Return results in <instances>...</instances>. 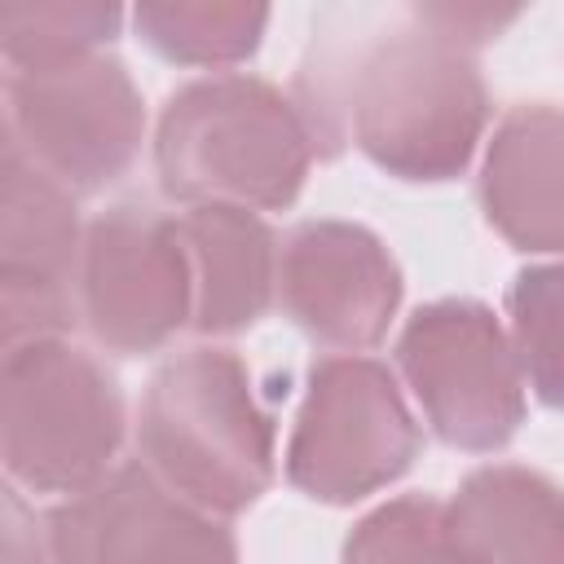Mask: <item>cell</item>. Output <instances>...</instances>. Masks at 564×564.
<instances>
[{
	"mask_svg": "<svg viewBox=\"0 0 564 564\" xmlns=\"http://www.w3.org/2000/svg\"><path fill=\"white\" fill-rule=\"evenodd\" d=\"M507 313L520 375L546 410H564V260L520 269Z\"/></svg>",
	"mask_w": 564,
	"mask_h": 564,
	"instance_id": "obj_16",
	"label": "cell"
},
{
	"mask_svg": "<svg viewBox=\"0 0 564 564\" xmlns=\"http://www.w3.org/2000/svg\"><path fill=\"white\" fill-rule=\"evenodd\" d=\"M286 317L326 348H375L401 304V269L388 247L352 220H304L278 256Z\"/></svg>",
	"mask_w": 564,
	"mask_h": 564,
	"instance_id": "obj_11",
	"label": "cell"
},
{
	"mask_svg": "<svg viewBox=\"0 0 564 564\" xmlns=\"http://www.w3.org/2000/svg\"><path fill=\"white\" fill-rule=\"evenodd\" d=\"M79 322L119 352H154L194 322V278L181 225L145 203H119L84 229Z\"/></svg>",
	"mask_w": 564,
	"mask_h": 564,
	"instance_id": "obj_8",
	"label": "cell"
},
{
	"mask_svg": "<svg viewBox=\"0 0 564 564\" xmlns=\"http://www.w3.org/2000/svg\"><path fill=\"white\" fill-rule=\"evenodd\" d=\"M4 137L62 189L97 194L132 167L145 106L119 57L75 53L9 70Z\"/></svg>",
	"mask_w": 564,
	"mask_h": 564,
	"instance_id": "obj_5",
	"label": "cell"
},
{
	"mask_svg": "<svg viewBox=\"0 0 564 564\" xmlns=\"http://www.w3.org/2000/svg\"><path fill=\"white\" fill-rule=\"evenodd\" d=\"M344 564H467L449 529V507L432 494H401L352 524Z\"/></svg>",
	"mask_w": 564,
	"mask_h": 564,
	"instance_id": "obj_18",
	"label": "cell"
},
{
	"mask_svg": "<svg viewBox=\"0 0 564 564\" xmlns=\"http://www.w3.org/2000/svg\"><path fill=\"white\" fill-rule=\"evenodd\" d=\"M141 463L212 516L247 511L273 480V419L229 348L167 357L137 414Z\"/></svg>",
	"mask_w": 564,
	"mask_h": 564,
	"instance_id": "obj_3",
	"label": "cell"
},
{
	"mask_svg": "<svg viewBox=\"0 0 564 564\" xmlns=\"http://www.w3.org/2000/svg\"><path fill=\"white\" fill-rule=\"evenodd\" d=\"M445 507L467 564H564V489L533 467H476Z\"/></svg>",
	"mask_w": 564,
	"mask_h": 564,
	"instance_id": "obj_14",
	"label": "cell"
},
{
	"mask_svg": "<svg viewBox=\"0 0 564 564\" xmlns=\"http://www.w3.org/2000/svg\"><path fill=\"white\" fill-rule=\"evenodd\" d=\"M194 278V330L238 335L256 326L278 295V238L251 207L203 203L181 220Z\"/></svg>",
	"mask_w": 564,
	"mask_h": 564,
	"instance_id": "obj_13",
	"label": "cell"
},
{
	"mask_svg": "<svg viewBox=\"0 0 564 564\" xmlns=\"http://www.w3.org/2000/svg\"><path fill=\"white\" fill-rule=\"evenodd\" d=\"M480 207L516 251H564V110L516 106L494 128Z\"/></svg>",
	"mask_w": 564,
	"mask_h": 564,
	"instance_id": "obj_12",
	"label": "cell"
},
{
	"mask_svg": "<svg viewBox=\"0 0 564 564\" xmlns=\"http://www.w3.org/2000/svg\"><path fill=\"white\" fill-rule=\"evenodd\" d=\"M419 445V423L383 361L322 357L291 427L286 480L313 502L348 507L405 476Z\"/></svg>",
	"mask_w": 564,
	"mask_h": 564,
	"instance_id": "obj_6",
	"label": "cell"
},
{
	"mask_svg": "<svg viewBox=\"0 0 564 564\" xmlns=\"http://www.w3.org/2000/svg\"><path fill=\"white\" fill-rule=\"evenodd\" d=\"M313 154L304 110L256 75H207L176 88L154 128L159 185L189 207H291Z\"/></svg>",
	"mask_w": 564,
	"mask_h": 564,
	"instance_id": "obj_2",
	"label": "cell"
},
{
	"mask_svg": "<svg viewBox=\"0 0 564 564\" xmlns=\"http://www.w3.org/2000/svg\"><path fill=\"white\" fill-rule=\"evenodd\" d=\"M123 9L119 4H93V0H22L0 4V48L9 70L75 57V53H101L119 35Z\"/></svg>",
	"mask_w": 564,
	"mask_h": 564,
	"instance_id": "obj_17",
	"label": "cell"
},
{
	"mask_svg": "<svg viewBox=\"0 0 564 564\" xmlns=\"http://www.w3.org/2000/svg\"><path fill=\"white\" fill-rule=\"evenodd\" d=\"M145 48L176 66H234L260 48L269 26L264 4L229 0H145L132 9Z\"/></svg>",
	"mask_w": 564,
	"mask_h": 564,
	"instance_id": "obj_15",
	"label": "cell"
},
{
	"mask_svg": "<svg viewBox=\"0 0 564 564\" xmlns=\"http://www.w3.org/2000/svg\"><path fill=\"white\" fill-rule=\"evenodd\" d=\"M516 22V9L423 4L383 35L322 53L304 75V119L322 145L348 128L357 150L397 181H454L485 132L489 97L471 48Z\"/></svg>",
	"mask_w": 564,
	"mask_h": 564,
	"instance_id": "obj_1",
	"label": "cell"
},
{
	"mask_svg": "<svg viewBox=\"0 0 564 564\" xmlns=\"http://www.w3.org/2000/svg\"><path fill=\"white\" fill-rule=\"evenodd\" d=\"M44 524L53 564H238L220 516L181 498L141 458L62 498Z\"/></svg>",
	"mask_w": 564,
	"mask_h": 564,
	"instance_id": "obj_9",
	"label": "cell"
},
{
	"mask_svg": "<svg viewBox=\"0 0 564 564\" xmlns=\"http://www.w3.org/2000/svg\"><path fill=\"white\" fill-rule=\"evenodd\" d=\"M0 172V308L4 348H13L62 335L79 313L84 229L70 189L40 172L9 137Z\"/></svg>",
	"mask_w": 564,
	"mask_h": 564,
	"instance_id": "obj_10",
	"label": "cell"
},
{
	"mask_svg": "<svg viewBox=\"0 0 564 564\" xmlns=\"http://www.w3.org/2000/svg\"><path fill=\"white\" fill-rule=\"evenodd\" d=\"M4 564H53L48 524L22 502V494L4 489Z\"/></svg>",
	"mask_w": 564,
	"mask_h": 564,
	"instance_id": "obj_19",
	"label": "cell"
},
{
	"mask_svg": "<svg viewBox=\"0 0 564 564\" xmlns=\"http://www.w3.org/2000/svg\"><path fill=\"white\" fill-rule=\"evenodd\" d=\"M4 471L31 494H79L115 467L123 392L115 375L62 335L4 348L0 375Z\"/></svg>",
	"mask_w": 564,
	"mask_h": 564,
	"instance_id": "obj_4",
	"label": "cell"
},
{
	"mask_svg": "<svg viewBox=\"0 0 564 564\" xmlns=\"http://www.w3.org/2000/svg\"><path fill=\"white\" fill-rule=\"evenodd\" d=\"M397 366L427 427L454 449L494 454L524 423L516 348L480 300L423 304L397 339Z\"/></svg>",
	"mask_w": 564,
	"mask_h": 564,
	"instance_id": "obj_7",
	"label": "cell"
}]
</instances>
